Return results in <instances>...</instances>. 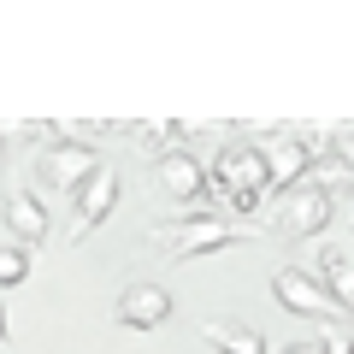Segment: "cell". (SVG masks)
Segmentation results:
<instances>
[{
	"instance_id": "277c9868",
	"label": "cell",
	"mask_w": 354,
	"mask_h": 354,
	"mask_svg": "<svg viewBox=\"0 0 354 354\" xmlns=\"http://www.w3.org/2000/svg\"><path fill=\"white\" fill-rule=\"evenodd\" d=\"M330 213H337V201H330L325 189L295 183V189L278 195V207H272V230H278L283 242H301V236H319V230L330 225Z\"/></svg>"
},
{
	"instance_id": "5b68a950",
	"label": "cell",
	"mask_w": 354,
	"mask_h": 354,
	"mask_svg": "<svg viewBox=\"0 0 354 354\" xmlns=\"http://www.w3.org/2000/svg\"><path fill=\"white\" fill-rule=\"evenodd\" d=\"M248 236L242 225H225L218 213H189V218H177V225H165V242H171L177 260H195V254H218V248H236V242Z\"/></svg>"
},
{
	"instance_id": "9c48e42d",
	"label": "cell",
	"mask_w": 354,
	"mask_h": 354,
	"mask_svg": "<svg viewBox=\"0 0 354 354\" xmlns=\"http://www.w3.org/2000/svg\"><path fill=\"white\" fill-rule=\"evenodd\" d=\"M165 319H171V295H165L160 283H124V295H118V325L160 330Z\"/></svg>"
},
{
	"instance_id": "8fae6325",
	"label": "cell",
	"mask_w": 354,
	"mask_h": 354,
	"mask_svg": "<svg viewBox=\"0 0 354 354\" xmlns=\"http://www.w3.org/2000/svg\"><path fill=\"white\" fill-rule=\"evenodd\" d=\"M0 213H6V225H12V242L18 248H41L48 242V207H41V195L18 189L0 201Z\"/></svg>"
},
{
	"instance_id": "3957f363",
	"label": "cell",
	"mask_w": 354,
	"mask_h": 354,
	"mask_svg": "<svg viewBox=\"0 0 354 354\" xmlns=\"http://www.w3.org/2000/svg\"><path fill=\"white\" fill-rule=\"evenodd\" d=\"M95 171H101L95 142H48V148L36 153V183L41 189H59V195H77Z\"/></svg>"
},
{
	"instance_id": "8992f818",
	"label": "cell",
	"mask_w": 354,
	"mask_h": 354,
	"mask_svg": "<svg viewBox=\"0 0 354 354\" xmlns=\"http://www.w3.org/2000/svg\"><path fill=\"white\" fill-rule=\"evenodd\" d=\"M272 295H278V307H290L295 319H319V325H337V301L325 295V283H319L313 272H295V266L272 272Z\"/></svg>"
},
{
	"instance_id": "ba28073f",
	"label": "cell",
	"mask_w": 354,
	"mask_h": 354,
	"mask_svg": "<svg viewBox=\"0 0 354 354\" xmlns=\"http://www.w3.org/2000/svg\"><path fill=\"white\" fill-rule=\"evenodd\" d=\"M71 201H77V207H71V242H83V236H95V230H101V218L118 207V177L101 165V171H95L83 189L71 195Z\"/></svg>"
},
{
	"instance_id": "7a4b0ae2",
	"label": "cell",
	"mask_w": 354,
	"mask_h": 354,
	"mask_svg": "<svg viewBox=\"0 0 354 354\" xmlns=\"http://www.w3.org/2000/svg\"><path fill=\"white\" fill-rule=\"evenodd\" d=\"M207 195H225L236 213H254V207L272 195L266 165H260V148H254V142H230V148L207 165Z\"/></svg>"
},
{
	"instance_id": "4fadbf2b",
	"label": "cell",
	"mask_w": 354,
	"mask_h": 354,
	"mask_svg": "<svg viewBox=\"0 0 354 354\" xmlns=\"http://www.w3.org/2000/svg\"><path fill=\"white\" fill-rule=\"evenodd\" d=\"M24 278H30V248L6 242V248H0V290H18Z\"/></svg>"
},
{
	"instance_id": "30bf717a",
	"label": "cell",
	"mask_w": 354,
	"mask_h": 354,
	"mask_svg": "<svg viewBox=\"0 0 354 354\" xmlns=\"http://www.w3.org/2000/svg\"><path fill=\"white\" fill-rule=\"evenodd\" d=\"M319 283L337 301V313H354V242H325L319 248Z\"/></svg>"
},
{
	"instance_id": "7c38bea8",
	"label": "cell",
	"mask_w": 354,
	"mask_h": 354,
	"mask_svg": "<svg viewBox=\"0 0 354 354\" xmlns=\"http://www.w3.org/2000/svg\"><path fill=\"white\" fill-rule=\"evenodd\" d=\"M201 337H207V348H213V354H272L260 330H248V325H230V319H213V325H207Z\"/></svg>"
},
{
	"instance_id": "52a82bcc",
	"label": "cell",
	"mask_w": 354,
	"mask_h": 354,
	"mask_svg": "<svg viewBox=\"0 0 354 354\" xmlns=\"http://www.w3.org/2000/svg\"><path fill=\"white\" fill-rule=\"evenodd\" d=\"M153 177H160V189L171 195V201H183V207H201L207 201V165L195 160L189 148L160 153V160H153Z\"/></svg>"
},
{
	"instance_id": "e0dca14e",
	"label": "cell",
	"mask_w": 354,
	"mask_h": 354,
	"mask_svg": "<svg viewBox=\"0 0 354 354\" xmlns=\"http://www.w3.org/2000/svg\"><path fill=\"white\" fill-rule=\"evenodd\" d=\"M0 201H6V195H0Z\"/></svg>"
},
{
	"instance_id": "5bb4252c",
	"label": "cell",
	"mask_w": 354,
	"mask_h": 354,
	"mask_svg": "<svg viewBox=\"0 0 354 354\" xmlns=\"http://www.w3.org/2000/svg\"><path fill=\"white\" fill-rule=\"evenodd\" d=\"M319 354H354V337L342 325H325L319 330Z\"/></svg>"
},
{
	"instance_id": "9a60e30c",
	"label": "cell",
	"mask_w": 354,
	"mask_h": 354,
	"mask_svg": "<svg viewBox=\"0 0 354 354\" xmlns=\"http://www.w3.org/2000/svg\"><path fill=\"white\" fill-rule=\"evenodd\" d=\"M272 354H319V342H283V348H272Z\"/></svg>"
},
{
	"instance_id": "2e32d148",
	"label": "cell",
	"mask_w": 354,
	"mask_h": 354,
	"mask_svg": "<svg viewBox=\"0 0 354 354\" xmlns=\"http://www.w3.org/2000/svg\"><path fill=\"white\" fill-rule=\"evenodd\" d=\"M6 342H12V330H6V313H0V348H6Z\"/></svg>"
},
{
	"instance_id": "6da1fadb",
	"label": "cell",
	"mask_w": 354,
	"mask_h": 354,
	"mask_svg": "<svg viewBox=\"0 0 354 354\" xmlns=\"http://www.w3.org/2000/svg\"><path fill=\"white\" fill-rule=\"evenodd\" d=\"M330 124H283V130H272V136H260L254 148H260V165H266V183L278 195H290L295 183H301L307 171H313V160H325L330 153V136H325Z\"/></svg>"
}]
</instances>
